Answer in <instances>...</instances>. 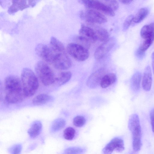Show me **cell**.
Instances as JSON below:
<instances>
[{
  "instance_id": "29",
  "label": "cell",
  "mask_w": 154,
  "mask_h": 154,
  "mask_svg": "<svg viewBox=\"0 0 154 154\" xmlns=\"http://www.w3.org/2000/svg\"><path fill=\"white\" fill-rule=\"evenodd\" d=\"M144 39L139 48L141 51L145 52L153 42L154 41V35Z\"/></svg>"
},
{
  "instance_id": "22",
  "label": "cell",
  "mask_w": 154,
  "mask_h": 154,
  "mask_svg": "<svg viewBox=\"0 0 154 154\" xmlns=\"http://www.w3.org/2000/svg\"><path fill=\"white\" fill-rule=\"evenodd\" d=\"M140 35L144 39L154 35V22L144 26L140 30Z\"/></svg>"
},
{
  "instance_id": "17",
  "label": "cell",
  "mask_w": 154,
  "mask_h": 154,
  "mask_svg": "<svg viewBox=\"0 0 154 154\" xmlns=\"http://www.w3.org/2000/svg\"><path fill=\"white\" fill-rule=\"evenodd\" d=\"M42 128V125L41 122L39 121H36L32 124L27 132L31 138H35L40 134Z\"/></svg>"
},
{
  "instance_id": "27",
  "label": "cell",
  "mask_w": 154,
  "mask_h": 154,
  "mask_svg": "<svg viewBox=\"0 0 154 154\" xmlns=\"http://www.w3.org/2000/svg\"><path fill=\"white\" fill-rule=\"evenodd\" d=\"M75 43L77 44L88 49L91 43L85 38L80 35L76 36L74 39Z\"/></svg>"
},
{
  "instance_id": "33",
  "label": "cell",
  "mask_w": 154,
  "mask_h": 154,
  "mask_svg": "<svg viewBox=\"0 0 154 154\" xmlns=\"http://www.w3.org/2000/svg\"><path fill=\"white\" fill-rule=\"evenodd\" d=\"M134 16L131 14L128 16L125 20L123 26V30H127L133 22Z\"/></svg>"
},
{
  "instance_id": "38",
  "label": "cell",
  "mask_w": 154,
  "mask_h": 154,
  "mask_svg": "<svg viewBox=\"0 0 154 154\" xmlns=\"http://www.w3.org/2000/svg\"><path fill=\"white\" fill-rule=\"evenodd\" d=\"M152 71L154 75V51L152 54Z\"/></svg>"
},
{
  "instance_id": "7",
  "label": "cell",
  "mask_w": 154,
  "mask_h": 154,
  "mask_svg": "<svg viewBox=\"0 0 154 154\" xmlns=\"http://www.w3.org/2000/svg\"><path fill=\"white\" fill-rule=\"evenodd\" d=\"M51 64L57 69L66 70L70 67L71 62L65 52H56Z\"/></svg>"
},
{
  "instance_id": "16",
  "label": "cell",
  "mask_w": 154,
  "mask_h": 154,
  "mask_svg": "<svg viewBox=\"0 0 154 154\" xmlns=\"http://www.w3.org/2000/svg\"><path fill=\"white\" fill-rule=\"evenodd\" d=\"M25 97L23 91L6 92L5 99L10 103H15L22 101Z\"/></svg>"
},
{
  "instance_id": "4",
  "label": "cell",
  "mask_w": 154,
  "mask_h": 154,
  "mask_svg": "<svg viewBox=\"0 0 154 154\" xmlns=\"http://www.w3.org/2000/svg\"><path fill=\"white\" fill-rule=\"evenodd\" d=\"M80 16L82 19L90 24H102L107 21L106 18L101 12L92 9L81 11Z\"/></svg>"
},
{
  "instance_id": "15",
  "label": "cell",
  "mask_w": 154,
  "mask_h": 154,
  "mask_svg": "<svg viewBox=\"0 0 154 154\" xmlns=\"http://www.w3.org/2000/svg\"><path fill=\"white\" fill-rule=\"evenodd\" d=\"M152 82V74L151 68L147 66L145 68L142 79V86L143 89L146 91L151 89Z\"/></svg>"
},
{
  "instance_id": "21",
  "label": "cell",
  "mask_w": 154,
  "mask_h": 154,
  "mask_svg": "<svg viewBox=\"0 0 154 154\" xmlns=\"http://www.w3.org/2000/svg\"><path fill=\"white\" fill-rule=\"evenodd\" d=\"M93 28L95 32L97 40L104 42L109 38V33L105 29L98 26H95Z\"/></svg>"
},
{
  "instance_id": "31",
  "label": "cell",
  "mask_w": 154,
  "mask_h": 154,
  "mask_svg": "<svg viewBox=\"0 0 154 154\" xmlns=\"http://www.w3.org/2000/svg\"><path fill=\"white\" fill-rule=\"evenodd\" d=\"M104 4L112 9L113 11L116 10L119 8V5L116 0H102Z\"/></svg>"
},
{
  "instance_id": "19",
  "label": "cell",
  "mask_w": 154,
  "mask_h": 154,
  "mask_svg": "<svg viewBox=\"0 0 154 154\" xmlns=\"http://www.w3.org/2000/svg\"><path fill=\"white\" fill-rule=\"evenodd\" d=\"M116 79V75L114 73L106 74L103 77L100 85L102 88H106L114 84Z\"/></svg>"
},
{
  "instance_id": "34",
  "label": "cell",
  "mask_w": 154,
  "mask_h": 154,
  "mask_svg": "<svg viewBox=\"0 0 154 154\" xmlns=\"http://www.w3.org/2000/svg\"><path fill=\"white\" fill-rule=\"evenodd\" d=\"M10 152L12 154H20L22 150V146L20 144H16L10 149Z\"/></svg>"
},
{
  "instance_id": "35",
  "label": "cell",
  "mask_w": 154,
  "mask_h": 154,
  "mask_svg": "<svg viewBox=\"0 0 154 154\" xmlns=\"http://www.w3.org/2000/svg\"><path fill=\"white\" fill-rule=\"evenodd\" d=\"M150 116L152 130L154 133V109L151 111Z\"/></svg>"
},
{
  "instance_id": "3",
  "label": "cell",
  "mask_w": 154,
  "mask_h": 154,
  "mask_svg": "<svg viewBox=\"0 0 154 154\" xmlns=\"http://www.w3.org/2000/svg\"><path fill=\"white\" fill-rule=\"evenodd\" d=\"M35 72L42 83L45 86L54 83L56 77L51 68L45 62L39 61L35 66Z\"/></svg>"
},
{
  "instance_id": "25",
  "label": "cell",
  "mask_w": 154,
  "mask_h": 154,
  "mask_svg": "<svg viewBox=\"0 0 154 154\" xmlns=\"http://www.w3.org/2000/svg\"><path fill=\"white\" fill-rule=\"evenodd\" d=\"M141 77V73L139 71L135 72L132 76L131 80V84L132 87L134 91H137L139 90Z\"/></svg>"
},
{
  "instance_id": "37",
  "label": "cell",
  "mask_w": 154,
  "mask_h": 154,
  "mask_svg": "<svg viewBox=\"0 0 154 154\" xmlns=\"http://www.w3.org/2000/svg\"><path fill=\"white\" fill-rule=\"evenodd\" d=\"M122 3L125 5L130 4L133 0H119Z\"/></svg>"
},
{
  "instance_id": "26",
  "label": "cell",
  "mask_w": 154,
  "mask_h": 154,
  "mask_svg": "<svg viewBox=\"0 0 154 154\" xmlns=\"http://www.w3.org/2000/svg\"><path fill=\"white\" fill-rule=\"evenodd\" d=\"M66 121L62 118H59L54 120L52 122L51 130L53 132H56L62 129L65 126Z\"/></svg>"
},
{
  "instance_id": "12",
  "label": "cell",
  "mask_w": 154,
  "mask_h": 154,
  "mask_svg": "<svg viewBox=\"0 0 154 154\" xmlns=\"http://www.w3.org/2000/svg\"><path fill=\"white\" fill-rule=\"evenodd\" d=\"M106 74V71L104 68L100 69L91 74L88 78L87 81V86L91 88H95L100 85L101 80Z\"/></svg>"
},
{
  "instance_id": "28",
  "label": "cell",
  "mask_w": 154,
  "mask_h": 154,
  "mask_svg": "<svg viewBox=\"0 0 154 154\" xmlns=\"http://www.w3.org/2000/svg\"><path fill=\"white\" fill-rule=\"evenodd\" d=\"M75 134V129L72 127L66 128L63 131V136L66 140H71L74 137Z\"/></svg>"
},
{
  "instance_id": "8",
  "label": "cell",
  "mask_w": 154,
  "mask_h": 154,
  "mask_svg": "<svg viewBox=\"0 0 154 154\" xmlns=\"http://www.w3.org/2000/svg\"><path fill=\"white\" fill-rule=\"evenodd\" d=\"M4 85L6 92L23 91L21 80L16 76H7L5 79Z\"/></svg>"
},
{
  "instance_id": "1",
  "label": "cell",
  "mask_w": 154,
  "mask_h": 154,
  "mask_svg": "<svg viewBox=\"0 0 154 154\" xmlns=\"http://www.w3.org/2000/svg\"><path fill=\"white\" fill-rule=\"evenodd\" d=\"M21 79L25 97H30L33 95L39 87L38 79L34 72L30 69H23L21 73Z\"/></svg>"
},
{
  "instance_id": "13",
  "label": "cell",
  "mask_w": 154,
  "mask_h": 154,
  "mask_svg": "<svg viewBox=\"0 0 154 154\" xmlns=\"http://www.w3.org/2000/svg\"><path fill=\"white\" fill-rule=\"evenodd\" d=\"M12 4L8 9V12L10 14L22 10L31 6L33 7L35 4V0H11Z\"/></svg>"
},
{
  "instance_id": "11",
  "label": "cell",
  "mask_w": 154,
  "mask_h": 154,
  "mask_svg": "<svg viewBox=\"0 0 154 154\" xmlns=\"http://www.w3.org/2000/svg\"><path fill=\"white\" fill-rule=\"evenodd\" d=\"M37 54L47 63H51L54 51L50 46L42 44H38L35 49Z\"/></svg>"
},
{
  "instance_id": "32",
  "label": "cell",
  "mask_w": 154,
  "mask_h": 154,
  "mask_svg": "<svg viewBox=\"0 0 154 154\" xmlns=\"http://www.w3.org/2000/svg\"><path fill=\"white\" fill-rule=\"evenodd\" d=\"M85 150L79 147H72L66 149L64 151L65 154H81L83 153Z\"/></svg>"
},
{
  "instance_id": "23",
  "label": "cell",
  "mask_w": 154,
  "mask_h": 154,
  "mask_svg": "<svg viewBox=\"0 0 154 154\" xmlns=\"http://www.w3.org/2000/svg\"><path fill=\"white\" fill-rule=\"evenodd\" d=\"M50 47L56 52H65V49L63 43L54 37H52L51 38Z\"/></svg>"
},
{
  "instance_id": "18",
  "label": "cell",
  "mask_w": 154,
  "mask_h": 154,
  "mask_svg": "<svg viewBox=\"0 0 154 154\" xmlns=\"http://www.w3.org/2000/svg\"><path fill=\"white\" fill-rule=\"evenodd\" d=\"M53 100L51 96L47 94H40L35 97L32 100V103L35 105L40 106L51 102Z\"/></svg>"
},
{
  "instance_id": "14",
  "label": "cell",
  "mask_w": 154,
  "mask_h": 154,
  "mask_svg": "<svg viewBox=\"0 0 154 154\" xmlns=\"http://www.w3.org/2000/svg\"><path fill=\"white\" fill-rule=\"evenodd\" d=\"M79 34L86 38L91 43H95L97 40L93 28L84 24L82 25L81 26Z\"/></svg>"
},
{
  "instance_id": "2",
  "label": "cell",
  "mask_w": 154,
  "mask_h": 154,
  "mask_svg": "<svg viewBox=\"0 0 154 154\" xmlns=\"http://www.w3.org/2000/svg\"><path fill=\"white\" fill-rule=\"evenodd\" d=\"M128 128L132 137L133 148L135 152H138L142 146L141 130L139 116L137 114L132 115L128 123Z\"/></svg>"
},
{
  "instance_id": "20",
  "label": "cell",
  "mask_w": 154,
  "mask_h": 154,
  "mask_svg": "<svg viewBox=\"0 0 154 154\" xmlns=\"http://www.w3.org/2000/svg\"><path fill=\"white\" fill-rule=\"evenodd\" d=\"M72 77L71 72L69 71H63L56 77L54 83L58 86L62 85L68 82Z\"/></svg>"
},
{
  "instance_id": "9",
  "label": "cell",
  "mask_w": 154,
  "mask_h": 154,
  "mask_svg": "<svg viewBox=\"0 0 154 154\" xmlns=\"http://www.w3.org/2000/svg\"><path fill=\"white\" fill-rule=\"evenodd\" d=\"M124 149L123 140L120 137H115L106 144L103 149L102 152L104 154H110L114 151L122 152Z\"/></svg>"
},
{
  "instance_id": "24",
  "label": "cell",
  "mask_w": 154,
  "mask_h": 154,
  "mask_svg": "<svg viewBox=\"0 0 154 154\" xmlns=\"http://www.w3.org/2000/svg\"><path fill=\"white\" fill-rule=\"evenodd\" d=\"M148 13L149 10L147 8H141L134 16L133 22L135 23L141 22L146 17Z\"/></svg>"
},
{
  "instance_id": "36",
  "label": "cell",
  "mask_w": 154,
  "mask_h": 154,
  "mask_svg": "<svg viewBox=\"0 0 154 154\" xmlns=\"http://www.w3.org/2000/svg\"><path fill=\"white\" fill-rule=\"evenodd\" d=\"M145 52L143 51L139 48L135 52L136 56L140 59H142L144 57Z\"/></svg>"
},
{
  "instance_id": "6",
  "label": "cell",
  "mask_w": 154,
  "mask_h": 154,
  "mask_svg": "<svg viewBox=\"0 0 154 154\" xmlns=\"http://www.w3.org/2000/svg\"><path fill=\"white\" fill-rule=\"evenodd\" d=\"M85 7L111 16L115 15L114 11L103 2L98 0H79Z\"/></svg>"
},
{
  "instance_id": "30",
  "label": "cell",
  "mask_w": 154,
  "mask_h": 154,
  "mask_svg": "<svg viewBox=\"0 0 154 154\" xmlns=\"http://www.w3.org/2000/svg\"><path fill=\"white\" fill-rule=\"evenodd\" d=\"M86 121V119L83 116H78L74 118L73 123L75 127H81L85 125Z\"/></svg>"
},
{
  "instance_id": "10",
  "label": "cell",
  "mask_w": 154,
  "mask_h": 154,
  "mask_svg": "<svg viewBox=\"0 0 154 154\" xmlns=\"http://www.w3.org/2000/svg\"><path fill=\"white\" fill-rule=\"evenodd\" d=\"M115 43L113 38H109L104 42L96 50L94 56L95 58L100 60L103 58L112 48Z\"/></svg>"
},
{
  "instance_id": "5",
  "label": "cell",
  "mask_w": 154,
  "mask_h": 154,
  "mask_svg": "<svg viewBox=\"0 0 154 154\" xmlns=\"http://www.w3.org/2000/svg\"><path fill=\"white\" fill-rule=\"evenodd\" d=\"M68 53L73 58L79 61H83L88 58V49L75 43H70L67 46Z\"/></svg>"
}]
</instances>
